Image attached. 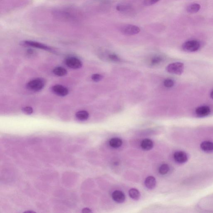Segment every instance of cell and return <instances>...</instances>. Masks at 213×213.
<instances>
[{
  "instance_id": "obj_2",
  "label": "cell",
  "mask_w": 213,
  "mask_h": 213,
  "mask_svg": "<svg viewBox=\"0 0 213 213\" xmlns=\"http://www.w3.org/2000/svg\"><path fill=\"white\" fill-rule=\"evenodd\" d=\"M184 69L183 64L179 62L170 64L166 68V70L168 73L177 75H180L182 74Z\"/></svg>"
},
{
  "instance_id": "obj_9",
  "label": "cell",
  "mask_w": 213,
  "mask_h": 213,
  "mask_svg": "<svg viewBox=\"0 0 213 213\" xmlns=\"http://www.w3.org/2000/svg\"><path fill=\"white\" fill-rule=\"evenodd\" d=\"M112 198L116 202L122 203L126 200V196L120 190H116L112 194Z\"/></svg>"
},
{
  "instance_id": "obj_24",
  "label": "cell",
  "mask_w": 213,
  "mask_h": 213,
  "mask_svg": "<svg viewBox=\"0 0 213 213\" xmlns=\"http://www.w3.org/2000/svg\"><path fill=\"white\" fill-rule=\"evenodd\" d=\"M22 111L27 115H30L33 113V109L31 107H26L23 108Z\"/></svg>"
},
{
  "instance_id": "obj_21",
  "label": "cell",
  "mask_w": 213,
  "mask_h": 213,
  "mask_svg": "<svg viewBox=\"0 0 213 213\" xmlns=\"http://www.w3.org/2000/svg\"><path fill=\"white\" fill-rule=\"evenodd\" d=\"M108 59L109 61L114 62H119L121 61V59L118 55L115 53H109L108 55Z\"/></svg>"
},
{
  "instance_id": "obj_7",
  "label": "cell",
  "mask_w": 213,
  "mask_h": 213,
  "mask_svg": "<svg viewBox=\"0 0 213 213\" xmlns=\"http://www.w3.org/2000/svg\"><path fill=\"white\" fill-rule=\"evenodd\" d=\"M52 90L54 93L61 97L67 96L69 93L68 89L61 85H54L52 88Z\"/></svg>"
},
{
  "instance_id": "obj_27",
  "label": "cell",
  "mask_w": 213,
  "mask_h": 213,
  "mask_svg": "<svg viewBox=\"0 0 213 213\" xmlns=\"http://www.w3.org/2000/svg\"><path fill=\"white\" fill-rule=\"evenodd\" d=\"M92 211L91 210V209H89V208H85L83 209L82 212L83 213H91L92 212Z\"/></svg>"
},
{
  "instance_id": "obj_26",
  "label": "cell",
  "mask_w": 213,
  "mask_h": 213,
  "mask_svg": "<svg viewBox=\"0 0 213 213\" xmlns=\"http://www.w3.org/2000/svg\"><path fill=\"white\" fill-rule=\"evenodd\" d=\"M91 78H92L93 81L97 82L100 81L102 80L103 76L100 74H95L92 76Z\"/></svg>"
},
{
  "instance_id": "obj_17",
  "label": "cell",
  "mask_w": 213,
  "mask_h": 213,
  "mask_svg": "<svg viewBox=\"0 0 213 213\" xmlns=\"http://www.w3.org/2000/svg\"><path fill=\"white\" fill-rule=\"evenodd\" d=\"M201 6L200 5L197 3H194L190 5L186 8L187 12L190 14H194L197 13L200 9Z\"/></svg>"
},
{
  "instance_id": "obj_12",
  "label": "cell",
  "mask_w": 213,
  "mask_h": 213,
  "mask_svg": "<svg viewBox=\"0 0 213 213\" xmlns=\"http://www.w3.org/2000/svg\"><path fill=\"white\" fill-rule=\"evenodd\" d=\"M153 146V142L151 139H143L141 143V147L142 149L146 151L151 150Z\"/></svg>"
},
{
  "instance_id": "obj_14",
  "label": "cell",
  "mask_w": 213,
  "mask_h": 213,
  "mask_svg": "<svg viewBox=\"0 0 213 213\" xmlns=\"http://www.w3.org/2000/svg\"><path fill=\"white\" fill-rule=\"evenodd\" d=\"M122 141L120 138H112L109 141V144L112 147L114 148H118L122 145Z\"/></svg>"
},
{
  "instance_id": "obj_6",
  "label": "cell",
  "mask_w": 213,
  "mask_h": 213,
  "mask_svg": "<svg viewBox=\"0 0 213 213\" xmlns=\"http://www.w3.org/2000/svg\"><path fill=\"white\" fill-rule=\"evenodd\" d=\"M23 44L26 46L38 48V49H43V50H47V51H53V49L50 47L37 42L33 41H25L23 42Z\"/></svg>"
},
{
  "instance_id": "obj_8",
  "label": "cell",
  "mask_w": 213,
  "mask_h": 213,
  "mask_svg": "<svg viewBox=\"0 0 213 213\" xmlns=\"http://www.w3.org/2000/svg\"><path fill=\"white\" fill-rule=\"evenodd\" d=\"M174 158L176 162L179 163H184L187 161L188 156L186 153L182 151H178L174 153Z\"/></svg>"
},
{
  "instance_id": "obj_10",
  "label": "cell",
  "mask_w": 213,
  "mask_h": 213,
  "mask_svg": "<svg viewBox=\"0 0 213 213\" xmlns=\"http://www.w3.org/2000/svg\"><path fill=\"white\" fill-rule=\"evenodd\" d=\"M210 109L209 107L202 106L197 108L196 109L195 113L197 116L202 117L208 116L210 114Z\"/></svg>"
},
{
  "instance_id": "obj_4",
  "label": "cell",
  "mask_w": 213,
  "mask_h": 213,
  "mask_svg": "<svg viewBox=\"0 0 213 213\" xmlns=\"http://www.w3.org/2000/svg\"><path fill=\"white\" fill-rule=\"evenodd\" d=\"M121 33L126 35L131 36L138 34L140 29L138 26L133 25H126L121 27L120 29Z\"/></svg>"
},
{
  "instance_id": "obj_3",
  "label": "cell",
  "mask_w": 213,
  "mask_h": 213,
  "mask_svg": "<svg viewBox=\"0 0 213 213\" xmlns=\"http://www.w3.org/2000/svg\"><path fill=\"white\" fill-rule=\"evenodd\" d=\"M200 43L196 40H189L185 42L182 45V49L187 52H193L198 50L200 48Z\"/></svg>"
},
{
  "instance_id": "obj_25",
  "label": "cell",
  "mask_w": 213,
  "mask_h": 213,
  "mask_svg": "<svg viewBox=\"0 0 213 213\" xmlns=\"http://www.w3.org/2000/svg\"><path fill=\"white\" fill-rule=\"evenodd\" d=\"M160 0H144V4L146 6H150L157 3Z\"/></svg>"
},
{
  "instance_id": "obj_23",
  "label": "cell",
  "mask_w": 213,
  "mask_h": 213,
  "mask_svg": "<svg viewBox=\"0 0 213 213\" xmlns=\"http://www.w3.org/2000/svg\"><path fill=\"white\" fill-rule=\"evenodd\" d=\"M174 81L173 80L170 79H166L164 81V85L166 87L170 88L174 86Z\"/></svg>"
},
{
  "instance_id": "obj_5",
  "label": "cell",
  "mask_w": 213,
  "mask_h": 213,
  "mask_svg": "<svg viewBox=\"0 0 213 213\" xmlns=\"http://www.w3.org/2000/svg\"><path fill=\"white\" fill-rule=\"evenodd\" d=\"M65 62L69 68L74 69L81 68L83 65L81 61L75 57H68L66 59Z\"/></svg>"
},
{
  "instance_id": "obj_20",
  "label": "cell",
  "mask_w": 213,
  "mask_h": 213,
  "mask_svg": "<svg viewBox=\"0 0 213 213\" xmlns=\"http://www.w3.org/2000/svg\"><path fill=\"white\" fill-rule=\"evenodd\" d=\"M169 167L167 164H163L160 167L159 169V172L162 175H165L167 174L169 172Z\"/></svg>"
},
{
  "instance_id": "obj_18",
  "label": "cell",
  "mask_w": 213,
  "mask_h": 213,
  "mask_svg": "<svg viewBox=\"0 0 213 213\" xmlns=\"http://www.w3.org/2000/svg\"><path fill=\"white\" fill-rule=\"evenodd\" d=\"M53 73L55 75L59 77L64 76L67 74V71L65 68L61 67L55 68L53 71Z\"/></svg>"
},
{
  "instance_id": "obj_13",
  "label": "cell",
  "mask_w": 213,
  "mask_h": 213,
  "mask_svg": "<svg viewBox=\"0 0 213 213\" xmlns=\"http://www.w3.org/2000/svg\"><path fill=\"white\" fill-rule=\"evenodd\" d=\"M201 148L206 152H211L213 151V143L209 141L203 142L201 144Z\"/></svg>"
},
{
  "instance_id": "obj_11",
  "label": "cell",
  "mask_w": 213,
  "mask_h": 213,
  "mask_svg": "<svg viewBox=\"0 0 213 213\" xmlns=\"http://www.w3.org/2000/svg\"><path fill=\"white\" fill-rule=\"evenodd\" d=\"M156 179L154 177H148L144 181V185L149 190H153L156 186Z\"/></svg>"
},
{
  "instance_id": "obj_1",
  "label": "cell",
  "mask_w": 213,
  "mask_h": 213,
  "mask_svg": "<svg viewBox=\"0 0 213 213\" xmlns=\"http://www.w3.org/2000/svg\"><path fill=\"white\" fill-rule=\"evenodd\" d=\"M45 85V81L42 78H36L29 82L27 87L30 91L38 92L43 89Z\"/></svg>"
},
{
  "instance_id": "obj_15",
  "label": "cell",
  "mask_w": 213,
  "mask_h": 213,
  "mask_svg": "<svg viewBox=\"0 0 213 213\" xmlns=\"http://www.w3.org/2000/svg\"><path fill=\"white\" fill-rule=\"evenodd\" d=\"M75 116L79 121H84L88 119L89 114L86 111L81 110L77 112L75 114Z\"/></svg>"
},
{
  "instance_id": "obj_16",
  "label": "cell",
  "mask_w": 213,
  "mask_h": 213,
  "mask_svg": "<svg viewBox=\"0 0 213 213\" xmlns=\"http://www.w3.org/2000/svg\"><path fill=\"white\" fill-rule=\"evenodd\" d=\"M129 195L132 199L138 200L140 197V193L136 189L132 188L129 191Z\"/></svg>"
},
{
  "instance_id": "obj_29",
  "label": "cell",
  "mask_w": 213,
  "mask_h": 213,
  "mask_svg": "<svg viewBox=\"0 0 213 213\" xmlns=\"http://www.w3.org/2000/svg\"><path fill=\"white\" fill-rule=\"evenodd\" d=\"M26 212H30V213H33L34 212V211H26Z\"/></svg>"
},
{
  "instance_id": "obj_19",
  "label": "cell",
  "mask_w": 213,
  "mask_h": 213,
  "mask_svg": "<svg viewBox=\"0 0 213 213\" xmlns=\"http://www.w3.org/2000/svg\"><path fill=\"white\" fill-rule=\"evenodd\" d=\"M163 61L164 58L162 56L160 55H155L151 58L150 61V64L151 66H156L160 64Z\"/></svg>"
},
{
  "instance_id": "obj_28",
  "label": "cell",
  "mask_w": 213,
  "mask_h": 213,
  "mask_svg": "<svg viewBox=\"0 0 213 213\" xmlns=\"http://www.w3.org/2000/svg\"><path fill=\"white\" fill-rule=\"evenodd\" d=\"M210 97L213 99V91H212L211 93L210 94Z\"/></svg>"
},
{
  "instance_id": "obj_22",
  "label": "cell",
  "mask_w": 213,
  "mask_h": 213,
  "mask_svg": "<svg viewBox=\"0 0 213 213\" xmlns=\"http://www.w3.org/2000/svg\"><path fill=\"white\" fill-rule=\"evenodd\" d=\"M130 6L125 5H119L116 7V9L120 12H125L130 9Z\"/></svg>"
}]
</instances>
